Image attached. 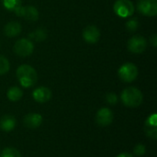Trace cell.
I'll return each mask as SVG.
<instances>
[{"label": "cell", "mask_w": 157, "mask_h": 157, "mask_svg": "<svg viewBox=\"0 0 157 157\" xmlns=\"http://www.w3.org/2000/svg\"><path fill=\"white\" fill-rule=\"evenodd\" d=\"M17 77L23 87L29 88L36 84L38 74L32 66L29 64H21L17 69Z\"/></svg>", "instance_id": "cell-1"}, {"label": "cell", "mask_w": 157, "mask_h": 157, "mask_svg": "<svg viewBox=\"0 0 157 157\" xmlns=\"http://www.w3.org/2000/svg\"><path fill=\"white\" fill-rule=\"evenodd\" d=\"M122 103L129 108H137L139 107L144 100V96L141 90L136 87L131 86L125 88L121 95Z\"/></svg>", "instance_id": "cell-2"}, {"label": "cell", "mask_w": 157, "mask_h": 157, "mask_svg": "<svg viewBox=\"0 0 157 157\" xmlns=\"http://www.w3.org/2000/svg\"><path fill=\"white\" fill-rule=\"evenodd\" d=\"M113 10L118 17L126 18L133 15L135 6L131 0H117L114 3Z\"/></svg>", "instance_id": "cell-3"}, {"label": "cell", "mask_w": 157, "mask_h": 157, "mask_svg": "<svg viewBox=\"0 0 157 157\" xmlns=\"http://www.w3.org/2000/svg\"><path fill=\"white\" fill-rule=\"evenodd\" d=\"M119 77L125 83L134 81L138 76V68L132 63H126L122 64L118 70Z\"/></svg>", "instance_id": "cell-4"}, {"label": "cell", "mask_w": 157, "mask_h": 157, "mask_svg": "<svg viewBox=\"0 0 157 157\" xmlns=\"http://www.w3.org/2000/svg\"><path fill=\"white\" fill-rule=\"evenodd\" d=\"M13 50L17 55L21 57H27L32 54L34 51V44L29 39L22 38L15 42Z\"/></svg>", "instance_id": "cell-5"}, {"label": "cell", "mask_w": 157, "mask_h": 157, "mask_svg": "<svg viewBox=\"0 0 157 157\" xmlns=\"http://www.w3.org/2000/svg\"><path fill=\"white\" fill-rule=\"evenodd\" d=\"M137 9L145 17H155L157 14V0H138Z\"/></svg>", "instance_id": "cell-6"}, {"label": "cell", "mask_w": 157, "mask_h": 157, "mask_svg": "<svg viewBox=\"0 0 157 157\" xmlns=\"http://www.w3.org/2000/svg\"><path fill=\"white\" fill-rule=\"evenodd\" d=\"M127 47L131 52L140 54L145 51L147 47V41L144 37L141 35H135L129 40Z\"/></svg>", "instance_id": "cell-7"}, {"label": "cell", "mask_w": 157, "mask_h": 157, "mask_svg": "<svg viewBox=\"0 0 157 157\" xmlns=\"http://www.w3.org/2000/svg\"><path fill=\"white\" fill-rule=\"evenodd\" d=\"M16 15L17 17H21L28 21H37L39 19L40 14L38 9L34 6H20L16 11Z\"/></svg>", "instance_id": "cell-8"}, {"label": "cell", "mask_w": 157, "mask_h": 157, "mask_svg": "<svg viewBox=\"0 0 157 157\" xmlns=\"http://www.w3.org/2000/svg\"><path fill=\"white\" fill-rule=\"evenodd\" d=\"M83 39L89 44L97 43L100 39V31L98 27L94 25H89L86 27L83 30Z\"/></svg>", "instance_id": "cell-9"}, {"label": "cell", "mask_w": 157, "mask_h": 157, "mask_svg": "<svg viewBox=\"0 0 157 157\" xmlns=\"http://www.w3.org/2000/svg\"><path fill=\"white\" fill-rule=\"evenodd\" d=\"M144 132L146 135L153 139L156 140L157 139V115L156 113H153L150 115L144 124Z\"/></svg>", "instance_id": "cell-10"}, {"label": "cell", "mask_w": 157, "mask_h": 157, "mask_svg": "<svg viewBox=\"0 0 157 157\" xmlns=\"http://www.w3.org/2000/svg\"><path fill=\"white\" fill-rule=\"evenodd\" d=\"M113 121V112L109 108L100 109L96 115V121L100 126H108Z\"/></svg>", "instance_id": "cell-11"}, {"label": "cell", "mask_w": 157, "mask_h": 157, "mask_svg": "<svg viewBox=\"0 0 157 157\" xmlns=\"http://www.w3.org/2000/svg\"><path fill=\"white\" fill-rule=\"evenodd\" d=\"M32 97L35 101L39 103H45L51 99L52 91L46 86H40L34 89L32 92Z\"/></svg>", "instance_id": "cell-12"}, {"label": "cell", "mask_w": 157, "mask_h": 157, "mask_svg": "<svg viewBox=\"0 0 157 157\" xmlns=\"http://www.w3.org/2000/svg\"><path fill=\"white\" fill-rule=\"evenodd\" d=\"M23 122L29 129H37L42 123V117L38 113H29L24 117Z\"/></svg>", "instance_id": "cell-13"}, {"label": "cell", "mask_w": 157, "mask_h": 157, "mask_svg": "<svg viewBox=\"0 0 157 157\" xmlns=\"http://www.w3.org/2000/svg\"><path fill=\"white\" fill-rule=\"evenodd\" d=\"M22 30V27L21 25L17 22V21H11L8 22L7 24H6V26L4 27V33L6 37L9 38H14L17 37V35L20 34Z\"/></svg>", "instance_id": "cell-14"}, {"label": "cell", "mask_w": 157, "mask_h": 157, "mask_svg": "<svg viewBox=\"0 0 157 157\" xmlns=\"http://www.w3.org/2000/svg\"><path fill=\"white\" fill-rule=\"evenodd\" d=\"M17 121L12 115H5L0 120V128L4 132H11L16 127Z\"/></svg>", "instance_id": "cell-15"}, {"label": "cell", "mask_w": 157, "mask_h": 157, "mask_svg": "<svg viewBox=\"0 0 157 157\" xmlns=\"http://www.w3.org/2000/svg\"><path fill=\"white\" fill-rule=\"evenodd\" d=\"M6 96L10 101H13V102L18 101L23 96V91L17 86H12L7 90Z\"/></svg>", "instance_id": "cell-16"}, {"label": "cell", "mask_w": 157, "mask_h": 157, "mask_svg": "<svg viewBox=\"0 0 157 157\" xmlns=\"http://www.w3.org/2000/svg\"><path fill=\"white\" fill-rule=\"evenodd\" d=\"M3 6L9 10L15 12L22 4V0H2Z\"/></svg>", "instance_id": "cell-17"}, {"label": "cell", "mask_w": 157, "mask_h": 157, "mask_svg": "<svg viewBox=\"0 0 157 157\" xmlns=\"http://www.w3.org/2000/svg\"><path fill=\"white\" fill-rule=\"evenodd\" d=\"M47 37V33L43 29H37L35 31L29 34V38L31 40H34L36 41H41L44 40Z\"/></svg>", "instance_id": "cell-18"}, {"label": "cell", "mask_w": 157, "mask_h": 157, "mask_svg": "<svg viewBox=\"0 0 157 157\" xmlns=\"http://www.w3.org/2000/svg\"><path fill=\"white\" fill-rule=\"evenodd\" d=\"M10 69V63L7 58L0 54V75H6Z\"/></svg>", "instance_id": "cell-19"}, {"label": "cell", "mask_w": 157, "mask_h": 157, "mask_svg": "<svg viewBox=\"0 0 157 157\" xmlns=\"http://www.w3.org/2000/svg\"><path fill=\"white\" fill-rule=\"evenodd\" d=\"M1 157H22L20 153L13 148V147H6L5 148L2 153H1Z\"/></svg>", "instance_id": "cell-20"}, {"label": "cell", "mask_w": 157, "mask_h": 157, "mask_svg": "<svg viewBox=\"0 0 157 157\" xmlns=\"http://www.w3.org/2000/svg\"><path fill=\"white\" fill-rule=\"evenodd\" d=\"M125 26H126V29L129 31H135L139 28V20L136 17L132 18V19H130V20H128L126 22Z\"/></svg>", "instance_id": "cell-21"}, {"label": "cell", "mask_w": 157, "mask_h": 157, "mask_svg": "<svg viewBox=\"0 0 157 157\" xmlns=\"http://www.w3.org/2000/svg\"><path fill=\"white\" fill-rule=\"evenodd\" d=\"M133 153L137 155V156H143L144 155V154L146 153V148L144 144H137L134 149H133Z\"/></svg>", "instance_id": "cell-22"}, {"label": "cell", "mask_w": 157, "mask_h": 157, "mask_svg": "<svg viewBox=\"0 0 157 157\" xmlns=\"http://www.w3.org/2000/svg\"><path fill=\"white\" fill-rule=\"evenodd\" d=\"M106 100L109 105H115L118 102V97L115 93H108L106 95Z\"/></svg>", "instance_id": "cell-23"}, {"label": "cell", "mask_w": 157, "mask_h": 157, "mask_svg": "<svg viewBox=\"0 0 157 157\" xmlns=\"http://www.w3.org/2000/svg\"><path fill=\"white\" fill-rule=\"evenodd\" d=\"M150 42L154 47L157 46V35L156 34H153L152 37L150 38Z\"/></svg>", "instance_id": "cell-24"}, {"label": "cell", "mask_w": 157, "mask_h": 157, "mask_svg": "<svg viewBox=\"0 0 157 157\" xmlns=\"http://www.w3.org/2000/svg\"><path fill=\"white\" fill-rule=\"evenodd\" d=\"M117 157H133V155L129 153H122V154H120Z\"/></svg>", "instance_id": "cell-25"}]
</instances>
